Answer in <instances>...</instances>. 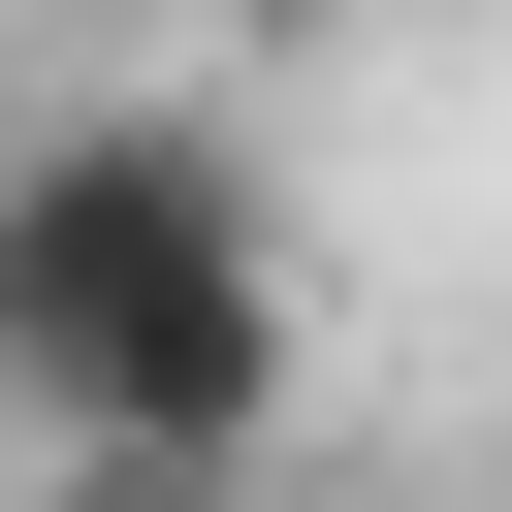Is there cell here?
I'll return each instance as SVG.
<instances>
[{
    "instance_id": "1",
    "label": "cell",
    "mask_w": 512,
    "mask_h": 512,
    "mask_svg": "<svg viewBox=\"0 0 512 512\" xmlns=\"http://www.w3.org/2000/svg\"><path fill=\"white\" fill-rule=\"evenodd\" d=\"M288 384H320V320H288L256 128L96 96V128L0 160V416H32V480H288Z\"/></svg>"
},
{
    "instance_id": "2",
    "label": "cell",
    "mask_w": 512,
    "mask_h": 512,
    "mask_svg": "<svg viewBox=\"0 0 512 512\" xmlns=\"http://www.w3.org/2000/svg\"><path fill=\"white\" fill-rule=\"evenodd\" d=\"M32 512H288V480H32Z\"/></svg>"
}]
</instances>
